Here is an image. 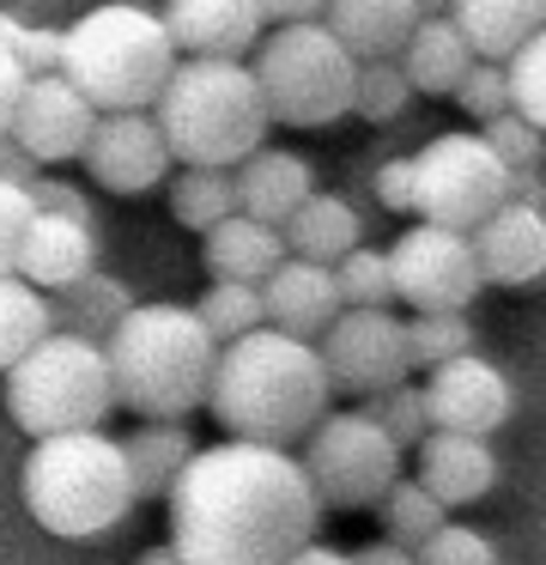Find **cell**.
<instances>
[{
    "mask_svg": "<svg viewBox=\"0 0 546 565\" xmlns=\"http://www.w3.org/2000/svg\"><path fill=\"white\" fill-rule=\"evenodd\" d=\"M164 504L182 565H279L322 529V499L303 462L249 438L194 450Z\"/></svg>",
    "mask_w": 546,
    "mask_h": 565,
    "instance_id": "1",
    "label": "cell"
},
{
    "mask_svg": "<svg viewBox=\"0 0 546 565\" xmlns=\"http://www.w3.org/2000/svg\"><path fill=\"white\" fill-rule=\"evenodd\" d=\"M328 402H334V383H328L315 341H298V334L267 329V322L218 347L213 383H206V407H213L225 438L279 444V450L310 438Z\"/></svg>",
    "mask_w": 546,
    "mask_h": 565,
    "instance_id": "2",
    "label": "cell"
},
{
    "mask_svg": "<svg viewBox=\"0 0 546 565\" xmlns=\"http://www.w3.org/2000/svg\"><path fill=\"white\" fill-rule=\"evenodd\" d=\"M109 383H116V407L140 419H182L206 407V383H213L218 341L194 305H133L116 329L104 334Z\"/></svg>",
    "mask_w": 546,
    "mask_h": 565,
    "instance_id": "3",
    "label": "cell"
},
{
    "mask_svg": "<svg viewBox=\"0 0 546 565\" xmlns=\"http://www.w3.org/2000/svg\"><path fill=\"white\" fill-rule=\"evenodd\" d=\"M152 122L176 164H213V171H237L255 147H267L274 128L249 62H218V55H182L170 67Z\"/></svg>",
    "mask_w": 546,
    "mask_h": 565,
    "instance_id": "4",
    "label": "cell"
},
{
    "mask_svg": "<svg viewBox=\"0 0 546 565\" xmlns=\"http://www.w3.org/2000/svg\"><path fill=\"white\" fill-rule=\"evenodd\" d=\"M19 492H24V511L61 541L109 535L140 504L128 456H121V438H104V426L36 438L24 468H19Z\"/></svg>",
    "mask_w": 546,
    "mask_h": 565,
    "instance_id": "5",
    "label": "cell"
},
{
    "mask_svg": "<svg viewBox=\"0 0 546 565\" xmlns=\"http://www.w3.org/2000/svg\"><path fill=\"white\" fill-rule=\"evenodd\" d=\"M176 62L182 55L170 43L158 7L104 0L61 31L55 74H67L79 86V98H92V110H152Z\"/></svg>",
    "mask_w": 546,
    "mask_h": 565,
    "instance_id": "6",
    "label": "cell"
},
{
    "mask_svg": "<svg viewBox=\"0 0 546 565\" xmlns=\"http://www.w3.org/2000/svg\"><path fill=\"white\" fill-rule=\"evenodd\" d=\"M7 377V414L24 438H55V431H97L116 414V383H109L104 341L49 329Z\"/></svg>",
    "mask_w": 546,
    "mask_h": 565,
    "instance_id": "7",
    "label": "cell"
},
{
    "mask_svg": "<svg viewBox=\"0 0 546 565\" xmlns=\"http://www.w3.org/2000/svg\"><path fill=\"white\" fill-rule=\"evenodd\" d=\"M249 74H255V86H261L267 122H279V128H328V122H340V116H352L358 62L340 50V38L322 19L274 25L249 50Z\"/></svg>",
    "mask_w": 546,
    "mask_h": 565,
    "instance_id": "8",
    "label": "cell"
},
{
    "mask_svg": "<svg viewBox=\"0 0 546 565\" xmlns=\"http://www.w3.org/2000/svg\"><path fill=\"white\" fill-rule=\"evenodd\" d=\"M400 456L407 450L364 407H346V414L315 419L298 462L310 475L322 511H376V499L400 480Z\"/></svg>",
    "mask_w": 546,
    "mask_h": 565,
    "instance_id": "9",
    "label": "cell"
},
{
    "mask_svg": "<svg viewBox=\"0 0 546 565\" xmlns=\"http://www.w3.org/2000/svg\"><path fill=\"white\" fill-rule=\"evenodd\" d=\"M510 201V171L480 128H449L413 152V213L431 225L473 232L485 213Z\"/></svg>",
    "mask_w": 546,
    "mask_h": 565,
    "instance_id": "10",
    "label": "cell"
},
{
    "mask_svg": "<svg viewBox=\"0 0 546 565\" xmlns=\"http://www.w3.org/2000/svg\"><path fill=\"white\" fill-rule=\"evenodd\" d=\"M383 256H388V280H395V305H407L413 317L419 310H468L485 292L473 237L456 232V225L413 220Z\"/></svg>",
    "mask_w": 546,
    "mask_h": 565,
    "instance_id": "11",
    "label": "cell"
},
{
    "mask_svg": "<svg viewBox=\"0 0 546 565\" xmlns=\"http://www.w3.org/2000/svg\"><path fill=\"white\" fill-rule=\"evenodd\" d=\"M315 353H322V365H328V383H334V390H346V395H376V390H388V383L413 377L407 322H400L395 310H358V305H346L322 329Z\"/></svg>",
    "mask_w": 546,
    "mask_h": 565,
    "instance_id": "12",
    "label": "cell"
},
{
    "mask_svg": "<svg viewBox=\"0 0 546 565\" xmlns=\"http://www.w3.org/2000/svg\"><path fill=\"white\" fill-rule=\"evenodd\" d=\"M85 171L109 195H152L170 177V147L158 135L152 110H97V128L85 140Z\"/></svg>",
    "mask_w": 546,
    "mask_h": 565,
    "instance_id": "13",
    "label": "cell"
},
{
    "mask_svg": "<svg viewBox=\"0 0 546 565\" xmlns=\"http://www.w3.org/2000/svg\"><path fill=\"white\" fill-rule=\"evenodd\" d=\"M92 128H97V110L92 98H79V86L67 74H31L7 140L24 147L31 164H73L85 152V140H92Z\"/></svg>",
    "mask_w": 546,
    "mask_h": 565,
    "instance_id": "14",
    "label": "cell"
},
{
    "mask_svg": "<svg viewBox=\"0 0 546 565\" xmlns=\"http://www.w3.org/2000/svg\"><path fill=\"white\" fill-rule=\"evenodd\" d=\"M425 414H431V431H468V438H492L497 426L516 407V390L510 377L480 353L443 359V365L425 371Z\"/></svg>",
    "mask_w": 546,
    "mask_h": 565,
    "instance_id": "15",
    "label": "cell"
},
{
    "mask_svg": "<svg viewBox=\"0 0 546 565\" xmlns=\"http://www.w3.org/2000/svg\"><path fill=\"white\" fill-rule=\"evenodd\" d=\"M473 262L485 286H534L546 280V207L504 201L473 225Z\"/></svg>",
    "mask_w": 546,
    "mask_h": 565,
    "instance_id": "16",
    "label": "cell"
},
{
    "mask_svg": "<svg viewBox=\"0 0 546 565\" xmlns=\"http://www.w3.org/2000/svg\"><path fill=\"white\" fill-rule=\"evenodd\" d=\"M164 31L176 55H218V62H243L261 43L267 19L261 0H164Z\"/></svg>",
    "mask_w": 546,
    "mask_h": 565,
    "instance_id": "17",
    "label": "cell"
},
{
    "mask_svg": "<svg viewBox=\"0 0 546 565\" xmlns=\"http://www.w3.org/2000/svg\"><path fill=\"white\" fill-rule=\"evenodd\" d=\"M261 310H267V329H286L298 341H322V329L340 317V286L328 262H303L286 256L274 274L261 280Z\"/></svg>",
    "mask_w": 546,
    "mask_h": 565,
    "instance_id": "18",
    "label": "cell"
},
{
    "mask_svg": "<svg viewBox=\"0 0 546 565\" xmlns=\"http://www.w3.org/2000/svg\"><path fill=\"white\" fill-rule=\"evenodd\" d=\"M419 487L443 511L480 504L497 487V450L485 438H468V431H425L419 438Z\"/></svg>",
    "mask_w": 546,
    "mask_h": 565,
    "instance_id": "19",
    "label": "cell"
},
{
    "mask_svg": "<svg viewBox=\"0 0 546 565\" xmlns=\"http://www.w3.org/2000/svg\"><path fill=\"white\" fill-rule=\"evenodd\" d=\"M97 268V232L92 220H67V213H36L19 249V280H31L36 292H61V286L85 280Z\"/></svg>",
    "mask_w": 546,
    "mask_h": 565,
    "instance_id": "20",
    "label": "cell"
},
{
    "mask_svg": "<svg viewBox=\"0 0 546 565\" xmlns=\"http://www.w3.org/2000/svg\"><path fill=\"white\" fill-rule=\"evenodd\" d=\"M231 189H237V213L267 220V225H286L291 213L315 195V171H310V159H303V152L255 147L249 159L231 171Z\"/></svg>",
    "mask_w": 546,
    "mask_h": 565,
    "instance_id": "21",
    "label": "cell"
},
{
    "mask_svg": "<svg viewBox=\"0 0 546 565\" xmlns=\"http://www.w3.org/2000/svg\"><path fill=\"white\" fill-rule=\"evenodd\" d=\"M279 262H286V237H279V225H267V220L231 213V220H218L213 232H201V268H206V280L261 286Z\"/></svg>",
    "mask_w": 546,
    "mask_h": 565,
    "instance_id": "22",
    "label": "cell"
},
{
    "mask_svg": "<svg viewBox=\"0 0 546 565\" xmlns=\"http://www.w3.org/2000/svg\"><path fill=\"white\" fill-rule=\"evenodd\" d=\"M322 25L352 62H376V55H400V43L419 25V7L413 0H328Z\"/></svg>",
    "mask_w": 546,
    "mask_h": 565,
    "instance_id": "23",
    "label": "cell"
},
{
    "mask_svg": "<svg viewBox=\"0 0 546 565\" xmlns=\"http://www.w3.org/2000/svg\"><path fill=\"white\" fill-rule=\"evenodd\" d=\"M400 74H407L413 92H425V98H449V92L461 86V74L473 67V50L468 38L456 31V19L437 13V19H419L413 25V38L400 43Z\"/></svg>",
    "mask_w": 546,
    "mask_h": 565,
    "instance_id": "24",
    "label": "cell"
},
{
    "mask_svg": "<svg viewBox=\"0 0 546 565\" xmlns=\"http://www.w3.org/2000/svg\"><path fill=\"white\" fill-rule=\"evenodd\" d=\"M546 0H449V19L480 62H510L540 31Z\"/></svg>",
    "mask_w": 546,
    "mask_h": 565,
    "instance_id": "25",
    "label": "cell"
},
{
    "mask_svg": "<svg viewBox=\"0 0 546 565\" xmlns=\"http://www.w3.org/2000/svg\"><path fill=\"white\" fill-rule=\"evenodd\" d=\"M194 450H201V444L189 438L182 419H140V426L121 438V456H128V475H133V492H140V499H164Z\"/></svg>",
    "mask_w": 546,
    "mask_h": 565,
    "instance_id": "26",
    "label": "cell"
},
{
    "mask_svg": "<svg viewBox=\"0 0 546 565\" xmlns=\"http://www.w3.org/2000/svg\"><path fill=\"white\" fill-rule=\"evenodd\" d=\"M128 310H133V286L116 280V274H97V268L85 280L49 292V322L61 334H79V341H104Z\"/></svg>",
    "mask_w": 546,
    "mask_h": 565,
    "instance_id": "27",
    "label": "cell"
},
{
    "mask_svg": "<svg viewBox=\"0 0 546 565\" xmlns=\"http://www.w3.org/2000/svg\"><path fill=\"white\" fill-rule=\"evenodd\" d=\"M279 237H286V256L328 262V268H334L346 249L364 244V225H358V213H352V201H340V195H310L286 225H279Z\"/></svg>",
    "mask_w": 546,
    "mask_h": 565,
    "instance_id": "28",
    "label": "cell"
},
{
    "mask_svg": "<svg viewBox=\"0 0 546 565\" xmlns=\"http://www.w3.org/2000/svg\"><path fill=\"white\" fill-rule=\"evenodd\" d=\"M170 183V220L189 225V232H213L218 220L237 213V189H231V171H213V164H182Z\"/></svg>",
    "mask_w": 546,
    "mask_h": 565,
    "instance_id": "29",
    "label": "cell"
},
{
    "mask_svg": "<svg viewBox=\"0 0 546 565\" xmlns=\"http://www.w3.org/2000/svg\"><path fill=\"white\" fill-rule=\"evenodd\" d=\"M49 329H55L49 322V292H36L19 274H0V371L19 365Z\"/></svg>",
    "mask_w": 546,
    "mask_h": 565,
    "instance_id": "30",
    "label": "cell"
},
{
    "mask_svg": "<svg viewBox=\"0 0 546 565\" xmlns=\"http://www.w3.org/2000/svg\"><path fill=\"white\" fill-rule=\"evenodd\" d=\"M376 516H383V535H388V541H400V547H419L425 535H437V529L449 523L443 504H437L431 492L419 487V480H407V475H400L395 487H388L383 499H376Z\"/></svg>",
    "mask_w": 546,
    "mask_h": 565,
    "instance_id": "31",
    "label": "cell"
},
{
    "mask_svg": "<svg viewBox=\"0 0 546 565\" xmlns=\"http://www.w3.org/2000/svg\"><path fill=\"white\" fill-rule=\"evenodd\" d=\"M194 317L206 322V334H213L218 347L237 341V334L261 329L267 310H261V286H243V280H206L201 305H194Z\"/></svg>",
    "mask_w": 546,
    "mask_h": 565,
    "instance_id": "32",
    "label": "cell"
},
{
    "mask_svg": "<svg viewBox=\"0 0 546 565\" xmlns=\"http://www.w3.org/2000/svg\"><path fill=\"white\" fill-rule=\"evenodd\" d=\"M473 322H468V310H419V317L407 322V359L413 365H443V359H461V353H473Z\"/></svg>",
    "mask_w": 546,
    "mask_h": 565,
    "instance_id": "33",
    "label": "cell"
},
{
    "mask_svg": "<svg viewBox=\"0 0 546 565\" xmlns=\"http://www.w3.org/2000/svg\"><path fill=\"white\" fill-rule=\"evenodd\" d=\"M413 104V86L400 74L395 55H376V62H358V79H352V116L364 122H395Z\"/></svg>",
    "mask_w": 546,
    "mask_h": 565,
    "instance_id": "34",
    "label": "cell"
},
{
    "mask_svg": "<svg viewBox=\"0 0 546 565\" xmlns=\"http://www.w3.org/2000/svg\"><path fill=\"white\" fill-rule=\"evenodd\" d=\"M334 286H340V305H358V310H388L395 305V280H388V256L371 244L346 249L334 262Z\"/></svg>",
    "mask_w": 546,
    "mask_h": 565,
    "instance_id": "35",
    "label": "cell"
},
{
    "mask_svg": "<svg viewBox=\"0 0 546 565\" xmlns=\"http://www.w3.org/2000/svg\"><path fill=\"white\" fill-rule=\"evenodd\" d=\"M364 414L376 419V426L388 431V438L400 444V450H419V438L431 431V414H425V390H413L407 377L388 383V390L364 395Z\"/></svg>",
    "mask_w": 546,
    "mask_h": 565,
    "instance_id": "36",
    "label": "cell"
},
{
    "mask_svg": "<svg viewBox=\"0 0 546 565\" xmlns=\"http://www.w3.org/2000/svg\"><path fill=\"white\" fill-rule=\"evenodd\" d=\"M504 74H510V110L528 116V122L546 135V25L534 31L516 55H510Z\"/></svg>",
    "mask_w": 546,
    "mask_h": 565,
    "instance_id": "37",
    "label": "cell"
},
{
    "mask_svg": "<svg viewBox=\"0 0 546 565\" xmlns=\"http://www.w3.org/2000/svg\"><path fill=\"white\" fill-rule=\"evenodd\" d=\"M485 135V147L504 159V171H540V159H546V135L528 122V116H516V110H504V116H492V122L480 128Z\"/></svg>",
    "mask_w": 546,
    "mask_h": 565,
    "instance_id": "38",
    "label": "cell"
},
{
    "mask_svg": "<svg viewBox=\"0 0 546 565\" xmlns=\"http://www.w3.org/2000/svg\"><path fill=\"white\" fill-rule=\"evenodd\" d=\"M449 98L461 104V116H473V122H492V116H504L510 110V74H504V62H480L473 55V67L461 74V86L449 92Z\"/></svg>",
    "mask_w": 546,
    "mask_h": 565,
    "instance_id": "39",
    "label": "cell"
},
{
    "mask_svg": "<svg viewBox=\"0 0 546 565\" xmlns=\"http://www.w3.org/2000/svg\"><path fill=\"white\" fill-rule=\"evenodd\" d=\"M413 559L419 565H497V547H492V535H480L468 523H443L437 535H425L413 547Z\"/></svg>",
    "mask_w": 546,
    "mask_h": 565,
    "instance_id": "40",
    "label": "cell"
},
{
    "mask_svg": "<svg viewBox=\"0 0 546 565\" xmlns=\"http://www.w3.org/2000/svg\"><path fill=\"white\" fill-rule=\"evenodd\" d=\"M0 50H7L24 74H55V67H61V31L24 25V19L0 13Z\"/></svg>",
    "mask_w": 546,
    "mask_h": 565,
    "instance_id": "41",
    "label": "cell"
},
{
    "mask_svg": "<svg viewBox=\"0 0 546 565\" xmlns=\"http://www.w3.org/2000/svg\"><path fill=\"white\" fill-rule=\"evenodd\" d=\"M36 207H31V183H7L0 177V274L19 268V249H24V232H31Z\"/></svg>",
    "mask_w": 546,
    "mask_h": 565,
    "instance_id": "42",
    "label": "cell"
},
{
    "mask_svg": "<svg viewBox=\"0 0 546 565\" xmlns=\"http://www.w3.org/2000/svg\"><path fill=\"white\" fill-rule=\"evenodd\" d=\"M376 201H383L388 213H413V152L376 164Z\"/></svg>",
    "mask_w": 546,
    "mask_h": 565,
    "instance_id": "43",
    "label": "cell"
},
{
    "mask_svg": "<svg viewBox=\"0 0 546 565\" xmlns=\"http://www.w3.org/2000/svg\"><path fill=\"white\" fill-rule=\"evenodd\" d=\"M31 207L36 213H67V220H92V201L73 183H55V177H31Z\"/></svg>",
    "mask_w": 546,
    "mask_h": 565,
    "instance_id": "44",
    "label": "cell"
},
{
    "mask_svg": "<svg viewBox=\"0 0 546 565\" xmlns=\"http://www.w3.org/2000/svg\"><path fill=\"white\" fill-rule=\"evenodd\" d=\"M24 67L12 62L7 50H0V140H7V128H12V110H19V98H24Z\"/></svg>",
    "mask_w": 546,
    "mask_h": 565,
    "instance_id": "45",
    "label": "cell"
},
{
    "mask_svg": "<svg viewBox=\"0 0 546 565\" xmlns=\"http://www.w3.org/2000/svg\"><path fill=\"white\" fill-rule=\"evenodd\" d=\"M328 0H261L267 25H303V19H322Z\"/></svg>",
    "mask_w": 546,
    "mask_h": 565,
    "instance_id": "46",
    "label": "cell"
},
{
    "mask_svg": "<svg viewBox=\"0 0 546 565\" xmlns=\"http://www.w3.org/2000/svg\"><path fill=\"white\" fill-rule=\"evenodd\" d=\"M352 565H419V559H413V547H400V541H371V547H358V553H352Z\"/></svg>",
    "mask_w": 546,
    "mask_h": 565,
    "instance_id": "47",
    "label": "cell"
},
{
    "mask_svg": "<svg viewBox=\"0 0 546 565\" xmlns=\"http://www.w3.org/2000/svg\"><path fill=\"white\" fill-rule=\"evenodd\" d=\"M279 565H352L346 547H328V541H303L298 553H286Z\"/></svg>",
    "mask_w": 546,
    "mask_h": 565,
    "instance_id": "48",
    "label": "cell"
},
{
    "mask_svg": "<svg viewBox=\"0 0 546 565\" xmlns=\"http://www.w3.org/2000/svg\"><path fill=\"white\" fill-rule=\"evenodd\" d=\"M0 177H7V183H31V177H36V164L24 159V147L0 140Z\"/></svg>",
    "mask_w": 546,
    "mask_h": 565,
    "instance_id": "49",
    "label": "cell"
},
{
    "mask_svg": "<svg viewBox=\"0 0 546 565\" xmlns=\"http://www.w3.org/2000/svg\"><path fill=\"white\" fill-rule=\"evenodd\" d=\"M510 201H528V207H546V183H540V171H510Z\"/></svg>",
    "mask_w": 546,
    "mask_h": 565,
    "instance_id": "50",
    "label": "cell"
},
{
    "mask_svg": "<svg viewBox=\"0 0 546 565\" xmlns=\"http://www.w3.org/2000/svg\"><path fill=\"white\" fill-rule=\"evenodd\" d=\"M140 565H182V553L170 547V541H158V547H146V553H140Z\"/></svg>",
    "mask_w": 546,
    "mask_h": 565,
    "instance_id": "51",
    "label": "cell"
},
{
    "mask_svg": "<svg viewBox=\"0 0 546 565\" xmlns=\"http://www.w3.org/2000/svg\"><path fill=\"white\" fill-rule=\"evenodd\" d=\"M419 7V19H437V13H449V0H413Z\"/></svg>",
    "mask_w": 546,
    "mask_h": 565,
    "instance_id": "52",
    "label": "cell"
},
{
    "mask_svg": "<svg viewBox=\"0 0 546 565\" xmlns=\"http://www.w3.org/2000/svg\"><path fill=\"white\" fill-rule=\"evenodd\" d=\"M540 25H546V7H540Z\"/></svg>",
    "mask_w": 546,
    "mask_h": 565,
    "instance_id": "53",
    "label": "cell"
},
{
    "mask_svg": "<svg viewBox=\"0 0 546 565\" xmlns=\"http://www.w3.org/2000/svg\"><path fill=\"white\" fill-rule=\"evenodd\" d=\"M497 565H504V559H497Z\"/></svg>",
    "mask_w": 546,
    "mask_h": 565,
    "instance_id": "54",
    "label": "cell"
}]
</instances>
